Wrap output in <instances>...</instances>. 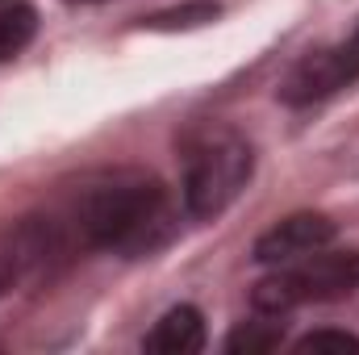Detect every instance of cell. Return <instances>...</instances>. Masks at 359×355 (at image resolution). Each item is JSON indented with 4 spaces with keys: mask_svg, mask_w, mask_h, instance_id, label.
<instances>
[{
    "mask_svg": "<svg viewBox=\"0 0 359 355\" xmlns=\"http://www.w3.org/2000/svg\"><path fill=\"white\" fill-rule=\"evenodd\" d=\"M0 4H4V0H0Z\"/></svg>",
    "mask_w": 359,
    "mask_h": 355,
    "instance_id": "cell-13",
    "label": "cell"
},
{
    "mask_svg": "<svg viewBox=\"0 0 359 355\" xmlns=\"http://www.w3.org/2000/svg\"><path fill=\"white\" fill-rule=\"evenodd\" d=\"M72 4H96V0H72Z\"/></svg>",
    "mask_w": 359,
    "mask_h": 355,
    "instance_id": "cell-12",
    "label": "cell"
},
{
    "mask_svg": "<svg viewBox=\"0 0 359 355\" xmlns=\"http://www.w3.org/2000/svg\"><path fill=\"white\" fill-rule=\"evenodd\" d=\"M255 172L251 142L230 126H205L184 142V205L192 217L226 213Z\"/></svg>",
    "mask_w": 359,
    "mask_h": 355,
    "instance_id": "cell-2",
    "label": "cell"
},
{
    "mask_svg": "<svg viewBox=\"0 0 359 355\" xmlns=\"http://www.w3.org/2000/svg\"><path fill=\"white\" fill-rule=\"evenodd\" d=\"M205 347V318L196 305H176L168 309L155 330L142 339V351L151 355H196Z\"/></svg>",
    "mask_w": 359,
    "mask_h": 355,
    "instance_id": "cell-6",
    "label": "cell"
},
{
    "mask_svg": "<svg viewBox=\"0 0 359 355\" xmlns=\"http://www.w3.org/2000/svg\"><path fill=\"white\" fill-rule=\"evenodd\" d=\"M4 284H8V276H0V293H4Z\"/></svg>",
    "mask_w": 359,
    "mask_h": 355,
    "instance_id": "cell-11",
    "label": "cell"
},
{
    "mask_svg": "<svg viewBox=\"0 0 359 355\" xmlns=\"http://www.w3.org/2000/svg\"><path fill=\"white\" fill-rule=\"evenodd\" d=\"M217 17V4L213 0H196V4H184V8H172V13H155L147 25L151 29H188V25H205Z\"/></svg>",
    "mask_w": 359,
    "mask_h": 355,
    "instance_id": "cell-9",
    "label": "cell"
},
{
    "mask_svg": "<svg viewBox=\"0 0 359 355\" xmlns=\"http://www.w3.org/2000/svg\"><path fill=\"white\" fill-rule=\"evenodd\" d=\"M355 80H359V29L351 38H343V42L301 59L292 67V76L284 80L280 96H284V105L301 109V105H313V100H326L334 92L351 88Z\"/></svg>",
    "mask_w": 359,
    "mask_h": 355,
    "instance_id": "cell-4",
    "label": "cell"
},
{
    "mask_svg": "<svg viewBox=\"0 0 359 355\" xmlns=\"http://www.w3.org/2000/svg\"><path fill=\"white\" fill-rule=\"evenodd\" d=\"M292 351L297 355H322V351H359V339L355 335H347V330H309L305 339H297L292 343Z\"/></svg>",
    "mask_w": 359,
    "mask_h": 355,
    "instance_id": "cell-10",
    "label": "cell"
},
{
    "mask_svg": "<svg viewBox=\"0 0 359 355\" xmlns=\"http://www.w3.org/2000/svg\"><path fill=\"white\" fill-rule=\"evenodd\" d=\"M284 343V326L280 322H247L226 339L230 355H268Z\"/></svg>",
    "mask_w": 359,
    "mask_h": 355,
    "instance_id": "cell-8",
    "label": "cell"
},
{
    "mask_svg": "<svg viewBox=\"0 0 359 355\" xmlns=\"http://www.w3.org/2000/svg\"><path fill=\"white\" fill-rule=\"evenodd\" d=\"M351 293H359V251H339V255L313 251L264 276L251 293V305L268 318H280L297 305H326Z\"/></svg>",
    "mask_w": 359,
    "mask_h": 355,
    "instance_id": "cell-3",
    "label": "cell"
},
{
    "mask_svg": "<svg viewBox=\"0 0 359 355\" xmlns=\"http://www.w3.org/2000/svg\"><path fill=\"white\" fill-rule=\"evenodd\" d=\"M339 226L326 217V213H292L284 222H276L268 234H259L255 243V260L268 267H284V264H297L313 251H326L334 243Z\"/></svg>",
    "mask_w": 359,
    "mask_h": 355,
    "instance_id": "cell-5",
    "label": "cell"
},
{
    "mask_svg": "<svg viewBox=\"0 0 359 355\" xmlns=\"http://www.w3.org/2000/svg\"><path fill=\"white\" fill-rule=\"evenodd\" d=\"M76 226L84 243L117 251V255H151L159 251L172 230H176V209L172 196L159 180L147 176H121L113 184L92 188L76 213Z\"/></svg>",
    "mask_w": 359,
    "mask_h": 355,
    "instance_id": "cell-1",
    "label": "cell"
},
{
    "mask_svg": "<svg viewBox=\"0 0 359 355\" xmlns=\"http://www.w3.org/2000/svg\"><path fill=\"white\" fill-rule=\"evenodd\" d=\"M38 34V13L29 4H0V63L17 59Z\"/></svg>",
    "mask_w": 359,
    "mask_h": 355,
    "instance_id": "cell-7",
    "label": "cell"
}]
</instances>
